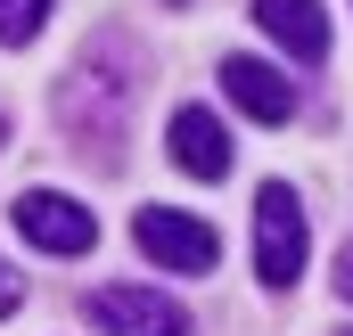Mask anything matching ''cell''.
<instances>
[{
	"instance_id": "obj_1",
	"label": "cell",
	"mask_w": 353,
	"mask_h": 336,
	"mask_svg": "<svg viewBox=\"0 0 353 336\" xmlns=\"http://www.w3.org/2000/svg\"><path fill=\"white\" fill-rule=\"evenodd\" d=\"M304 254H312V230H304V205L288 180H263L255 197V279L263 287H296L304 279Z\"/></svg>"
},
{
	"instance_id": "obj_2",
	"label": "cell",
	"mask_w": 353,
	"mask_h": 336,
	"mask_svg": "<svg viewBox=\"0 0 353 336\" xmlns=\"http://www.w3.org/2000/svg\"><path fill=\"white\" fill-rule=\"evenodd\" d=\"M132 246L148 254L157 271H181V279H197V271L222 262V238H214L197 213H181V205H140V213H132Z\"/></svg>"
},
{
	"instance_id": "obj_3",
	"label": "cell",
	"mask_w": 353,
	"mask_h": 336,
	"mask_svg": "<svg viewBox=\"0 0 353 336\" xmlns=\"http://www.w3.org/2000/svg\"><path fill=\"white\" fill-rule=\"evenodd\" d=\"M8 213H17L25 246H41V254H90V246H99V222H90V205H74L66 189H25Z\"/></svg>"
},
{
	"instance_id": "obj_4",
	"label": "cell",
	"mask_w": 353,
	"mask_h": 336,
	"mask_svg": "<svg viewBox=\"0 0 353 336\" xmlns=\"http://www.w3.org/2000/svg\"><path fill=\"white\" fill-rule=\"evenodd\" d=\"M90 328L99 336H189V312L173 295H157V287H99Z\"/></svg>"
},
{
	"instance_id": "obj_5",
	"label": "cell",
	"mask_w": 353,
	"mask_h": 336,
	"mask_svg": "<svg viewBox=\"0 0 353 336\" xmlns=\"http://www.w3.org/2000/svg\"><path fill=\"white\" fill-rule=\"evenodd\" d=\"M255 25H263L296 66H321L329 58V8L321 0H255Z\"/></svg>"
},
{
	"instance_id": "obj_6",
	"label": "cell",
	"mask_w": 353,
	"mask_h": 336,
	"mask_svg": "<svg viewBox=\"0 0 353 336\" xmlns=\"http://www.w3.org/2000/svg\"><path fill=\"white\" fill-rule=\"evenodd\" d=\"M222 90H230L255 123H288V115H296V83H288L279 66H263V58H222Z\"/></svg>"
},
{
	"instance_id": "obj_7",
	"label": "cell",
	"mask_w": 353,
	"mask_h": 336,
	"mask_svg": "<svg viewBox=\"0 0 353 336\" xmlns=\"http://www.w3.org/2000/svg\"><path fill=\"white\" fill-rule=\"evenodd\" d=\"M173 165L197 172V180H222L230 172V132H222L214 107H181L173 115Z\"/></svg>"
},
{
	"instance_id": "obj_8",
	"label": "cell",
	"mask_w": 353,
	"mask_h": 336,
	"mask_svg": "<svg viewBox=\"0 0 353 336\" xmlns=\"http://www.w3.org/2000/svg\"><path fill=\"white\" fill-rule=\"evenodd\" d=\"M50 25V0H0V50H25Z\"/></svg>"
},
{
	"instance_id": "obj_9",
	"label": "cell",
	"mask_w": 353,
	"mask_h": 336,
	"mask_svg": "<svg viewBox=\"0 0 353 336\" xmlns=\"http://www.w3.org/2000/svg\"><path fill=\"white\" fill-rule=\"evenodd\" d=\"M17 304H25V287H17V271H8V262H0V320H8V312H17Z\"/></svg>"
},
{
	"instance_id": "obj_10",
	"label": "cell",
	"mask_w": 353,
	"mask_h": 336,
	"mask_svg": "<svg viewBox=\"0 0 353 336\" xmlns=\"http://www.w3.org/2000/svg\"><path fill=\"white\" fill-rule=\"evenodd\" d=\"M337 295H345V304H353V246L337 254Z\"/></svg>"
},
{
	"instance_id": "obj_11",
	"label": "cell",
	"mask_w": 353,
	"mask_h": 336,
	"mask_svg": "<svg viewBox=\"0 0 353 336\" xmlns=\"http://www.w3.org/2000/svg\"><path fill=\"white\" fill-rule=\"evenodd\" d=\"M0 148H8V115H0Z\"/></svg>"
},
{
	"instance_id": "obj_12",
	"label": "cell",
	"mask_w": 353,
	"mask_h": 336,
	"mask_svg": "<svg viewBox=\"0 0 353 336\" xmlns=\"http://www.w3.org/2000/svg\"><path fill=\"white\" fill-rule=\"evenodd\" d=\"M173 8H181V0H173Z\"/></svg>"
}]
</instances>
